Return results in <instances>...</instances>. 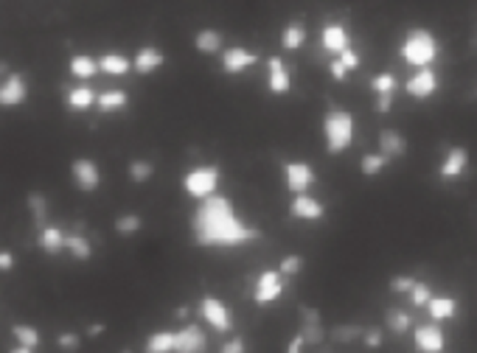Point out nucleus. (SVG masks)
Here are the masks:
<instances>
[{
  "instance_id": "49530a36",
  "label": "nucleus",
  "mask_w": 477,
  "mask_h": 353,
  "mask_svg": "<svg viewBox=\"0 0 477 353\" xmlns=\"http://www.w3.org/2000/svg\"><path fill=\"white\" fill-rule=\"evenodd\" d=\"M393 95H396V93H379V95H377V112H379V115H387V112H390Z\"/></svg>"
},
{
  "instance_id": "09e8293b",
  "label": "nucleus",
  "mask_w": 477,
  "mask_h": 353,
  "mask_svg": "<svg viewBox=\"0 0 477 353\" xmlns=\"http://www.w3.org/2000/svg\"><path fill=\"white\" fill-rule=\"evenodd\" d=\"M14 266V255L9 250H0V272H11Z\"/></svg>"
},
{
  "instance_id": "423d86ee",
  "label": "nucleus",
  "mask_w": 477,
  "mask_h": 353,
  "mask_svg": "<svg viewBox=\"0 0 477 353\" xmlns=\"http://www.w3.org/2000/svg\"><path fill=\"white\" fill-rule=\"evenodd\" d=\"M199 317L219 334H228L234 328V311L225 300H219L216 295H205L199 300Z\"/></svg>"
},
{
  "instance_id": "f8f14e48",
  "label": "nucleus",
  "mask_w": 477,
  "mask_h": 353,
  "mask_svg": "<svg viewBox=\"0 0 477 353\" xmlns=\"http://www.w3.org/2000/svg\"><path fill=\"white\" fill-rule=\"evenodd\" d=\"M267 90L273 95H286L292 90V73H289V68H286L281 56L267 59Z\"/></svg>"
},
{
  "instance_id": "39448f33",
  "label": "nucleus",
  "mask_w": 477,
  "mask_h": 353,
  "mask_svg": "<svg viewBox=\"0 0 477 353\" xmlns=\"http://www.w3.org/2000/svg\"><path fill=\"white\" fill-rule=\"evenodd\" d=\"M284 295V272L281 269H261L253 286V303L258 306H270L276 300H281Z\"/></svg>"
},
{
  "instance_id": "72a5a7b5",
  "label": "nucleus",
  "mask_w": 477,
  "mask_h": 353,
  "mask_svg": "<svg viewBox=\"0 0 477 353\" xmlns=\"http://www.w3.org/2000/svg\"><path fill=\"white\" fill-rule=\"evenodd\" d=\"M303 337H306V342L309 345H320L326 337H329V331L323 328V322L320 320H300V328H298Z\"/></svg>"
},
{
  "instance_id": "603ef678",
  "label": "nucleus",
  "mask_w": 477,
  "mask_h": 353,
  "mask_svg": "<svg viewBox=\"0 0 477 353\" xmlns=\"http://www.w3.org/2000/svg\"><path fill=\"white\" fill-rule=\"evenodd\" d=\"M101 331H104V325H90V328H88V334H90V337H98Z\"/></svg>"
},
{
  "instance_id": "5701e85b",
  "label": "nucleus",
  "mask_w": 477,
  "mask_h": 353,
  "mask_svg": "<svg viewBox=\"0 0 477 353\" xmlns=\"http://www.w3.org/2000/svg\"><path fill=\"white\" fill-rule=\"evenodd\" d=\"M427 311L432 320H438V322H446V320H452L455 314H458V300L455 297H449V295H432L427 303Z\"/></svg>"
},
{
  "instance_id": "cd10ccee",
  "label": "nucleus",
  "mask_w": 477,
  "mask_h": 353,
  "mask_svg": "<svg viewBox=\"0 0 477 353\" xmlns=\"http://www.w3.org/2000/svg\"><path fill=\"white\" fill-rule=\"evenodd\" d=\"M98 65H101V73H110V76H127L132 70V62L121 53H104L98 56Z\"/></svg>"
},
{
  "instance_id": "c03bdc74",
  "label": "nucleus",
  "mask_w": 477,
  "mask_h": 353,
  "mask_svg": "<svg viewBox=\"0 0 477 353\" xmlns=\"http://www.w3.org/2000/svg\"><path fill=\"white\" fill-rule=\"evenodd\" d=\"M337 59H340V62H342L348 70H357V68H360V62H362V56H360L354 48H345V51H342Z\"/></svg>"
},
{
  "instance_id": "f704fd0d",
  "label": "nucleus",
  "mask_w": 477,
  "mask_h": 353,
  "mask_svg": "<svg viewBox=\"0 0 477 353\" xmlns=\"http://www.w3.org/2000/svg\"><path fill=\"white\" fill-rule=\"evenodd\" d=\"M11 337H14L17 342H23V345H31L34 351L40 348V331H37L34 325H23V322H14V325H11Z\"/></svg>"
},
{
  "instance_id": "6ab92c4d",
  "label": "nucleus",
  "mask_w": 477,
  "mask_h": 353,
  "mask_svg": "<svg viewBox=\"0 0 477 353\" xmlns=\"http://www.w3.org/2000/svg\"><path fill=\"white\" fill-rule=\"evenodd\" d=\"M163 62H166V56H163V51H160V48H154V45H143L141 51L135 53L132 68H135V73L149 76V73L160 70V68H163Z\"/></svg>"
},
{
  "instance_id": "6e6552de",
  "label": "nucleus",
  "mask_w": 477,
  "mask_h": 353,
  "mask_svg": "<svg viewBox=\"0 0 477 353\" xmlns=\"http://www.w3.org/2000/svg\"><path fill=\"white\" fill-rule=\"evenodd\" d=\"M70 174H73V182L82 194H93L101 185V172H98V163L90 160V157H76L70 163Z\"/></svg>"
},
{
  "instance_id": "1a4fd4ad",
  "label": "nucleus",
  "mask_w": 477,
  "mask_h": 353,
  "mask_svg": "<svg viewBox=\"0 0 477 353\" xmlns=\"http://www.w3.org/2000/svg\"><path fill=\"white\" fill-rule=\"evenodd\" d=\"M413 342H416V348H419L421 353H444V348H446V337H444L441 322L432 320V322L419 325V328L413 331Z\"/></svg>"
},
{
  "instance_id": "412c9836",
  "label": "nucleus",
  "mask_w": 477,
  "mask_h": 353,
  "mask_svg": "<svg viewBox=\"0 0 477 353\" xmlns=\"http://www.w3.org/2000/svg\"><path fill=\"white\" fill-rule=\"evenodd\" d=\"M309 40V31H306V26L300 23V20H292V23H286L284 31H281V48H284L286 53H292V51H300L303 45Z\"/></svg>"
},
{
  "instance_id": "7c9ffc66",
  "label": "nucleus",
  "mask_w": 477,
  "mask_h": 353,
  "mask_svg": "<svg viewBox=\"0 0 477 353\" xmlns=\"http://www.w3.org/2000/svg\"><path fill=\"white\" fill-rule=\"evenodd\" d=\"M95 95L93 90L90 88H73V90H68V107L70 110H76V112H85V110H90L95 104Z\"/></svg>"
},
{
  "instance_id": "ea45409f",
  "label": "nucleus",
  "mask_w": 477,
  "mask_h": 353,
  "mask_svg": "<svg viewBox=\"0 0 477 353\" xmlns=\"http://www.w3.org/2000/svg\"><path fill=\"white\" fill-rule=\"evenodd\" d=\"M413 286H416V278H410V275H396V278H390V292H393V295H410Z\"/></svg>"
},
{
  "instance_id": "4be33fe9",
  "label": "nucleus",
  "mask_w": 477,
  "mask_h": 353,
  "mask_svg": "<svg viewBox=\"0 0 477 353\" xmlns=\"http://www.w3.org/2000/svg\"><path fill=\"white\" fill-rule=\"evenodd\" d=\"M68 70H70V76H76V79H82V82H90L95 73L101 70V65H98V59H93L90 53H76V56H70Z\"/></svg>"
},
{
  "instance_id": "c85d7f7f",
  "label": "nucleus",
  "mask_w": 477,
  "mask_h": 353,
  "mask_svg": "<svg viewBox=\"0 0 477 353\" xmlns=\"http://www.w3.org/2000/svg\"><path fill=\"white\" fill-rule=\"evenodd\" d=\"M384 325H387L390 334L404 337V334L410 331V325H413V317H410L404 309H387L384 311Z\"/></svg>"
},
{
  "instance_id": "4468645a",
  "label": "nucleus",
  "mask_w": 477,
  "mask_h": 353,
  "mask_svg": "<svg viewBox=\"0 0 477 353\" xmlns=\"http://www.w3.org/2000/svg\"><path fill=\"white\" fill-rule=\"evenodd\" d=\"M28 98V82L23 73H9L0 88V104L3 107H20Z\"/></svg>"
},
{
  "instance_id": "e433bc0d",
  "label": "nucleus",
  "mask_w": 477,
  "mask_h": 353,
  "mask_svg": "<svg viewBox=\"0 0 477 353\" xmlns=\"http://www.w3.org/2000/svg\"><path fill=\"white\" fill-rule=\"evenodd\" d=\"M112 227H115L118 236H135L143 227V219L138 214H124V216H118V219L112 221Z\"/></svg>"
},
{
  "instance_id": "473e14b6",
  "label": "nucleus",
  "mask_w": 477,
  "mask_h": 353,
  "mask_svg": "<svg viewBox=\"0 0 477 353\" xmlns=\"http://www.w3.org/2000/svg\"><path fill=\"white\" fill-rule=\"evenodd\" d=\"M393 160L387 157V154H365L362 160H360V172H362V176H377V174H382L387 166H390Z\"/></svg>"
},
{
  "instance_id": "8fccbe9b",
  "label": "nucleus",
  "mask_w": 477,
  "mask_h": 353,
  "mask_svg": "<svg viewBox=\"0 0 477 353\" xmlns=\"http://www.w3.org/2000/svg\"><path fill=\"white\" fill-rule=\"evenodd\" d=\"M303 345H306V337H303V334L298 331V334H295V339H292V342L286 345V351H289V353H298L300 348H303Z\"/></svg>"
},
{
  "instance_id": "20e7f679",
  "label": "nucleus",
  "mask_w": 477,
  "mask_h": 353,
  "mask_svg": "<svg viewBox=\"0 0 477 353\" xmlns=\"http://www.w3.org/2000/svg\"><path fill=\"white\" fill-rule=\"evenodd\" d=\"M219 179H222V169H219L216 163H208V166L191 169L189 174L183 176V188H186V194L194 196V199H205V196L216 194Z\"/></svg>"
},
{
  "instance_id": "f3484780",
  "label": "nucleus",
  "mask_w": 477,
  "mask_h": 353,
  "mask_svg": "<svg viewBox=\"0 0 477 353\" xmlns=\"http://www.w3.org/2000/svg\"><path fill=\"white\" fill-rule=\"evenodd\" d=\"M320 40H323V48L334 53V56H340L345 48H351V37H348V28L342 26V23H326L323 26V34H320Z\"/></svg>"
},
{
  "instance_id": "a19ab883",
  "label": "nucleus",
  "mask_w": 477,
  "mask_h": 353,
  "mask_svg": "<svg viewBox=\"0 0 477 353\" xmlns=\"http://www.w3.org/2000/svg\"><path fill=\"white\" fill-rule=\"evenodd\" d=\"M278 269L284 272L286 278H295V275L303 272V258H300V255H284L281 264H278Z\"/></svg>"
},
{
  "instance_id": "7ed1b4c3",
  "label": "nucleus",
  "mask_w": 477,
  "mask_h": 353,
  "mask_svg": "<svg viewBox=\"0 0 477 353\" xmlns=\"http://www.w3.org/2000/svg\"><path fill=\"white\" fill-rule=\"evenodd\" d=\"M323 135H326V152L332 157L348 152L354 143V115L348 110H329L323 118Z\"/></svg>"
},
{
  "instance_id": "2f4dec72",
  "label": "nucleus",
  "mask_w": 477,
  "mask_h": 353,
  "mask_svg": "<svg viewBox=\"0 0 477 353\" xmlns=\"http://www.w3.org/2000/svg\"><path fill=\"white\" fill-rule=\"evenodd\" d=\"M127 174H130V179H132L135 185H143V182H149V179L154 176V163H152V160H143V157L130 160Z\"/></svg>"
},
{
  "instance_id": "c756f323",
  "label": "nucleus",
  "mask_w": 477,
  "mask_h": 353,
  "mask_svg": "<svg viewBox=\"0 0 477 353\" xmlns=\"http://www.w3.org/2000/svg\"><path fill=\"white\" fill-rule=\"evenodd\" d=\"M26 205H28V211H31V219L37 224V230L40 227H46V219H48V199L46 194H40V191H31L28 196H26Z\"/></svg>"
},
{
  "instance_id": "9d476101",
  "label": "nucleus",
  "mask_w": 477,
  "mask_h": 353,
  "mask_svg": "<svg viewBox=\"0 0 477 353\" xmlns=\"http://www.w3.org/2000/svg\"><path fill=\"white\" fill-rule=\"evenodd\" d=\"M404 93L416 101H424L429 95L438 93V73L429 70V68H419L407 82H404Z\"/></svg>"
},
{
  "instance_id": "f03ea898",
  "label": "nucleus",
  "mask_w": 477,
  "mask_h": 353,
  "mask_svg": "<svg viewBox=\"0 0 477 353\" xmlns=\"http://www.w3.org/2000/svg\"><path fill=\"white\" fill-rule=\"evenodd\" d=\"M402 59L413 68H429L438 59V40L429 28H410L402 40Z\"/></svg>"
},
{
  "instance_id": "9b49d317",
  "label": "nucleus",
  "mask_w": 477,
  "mask_h": 353,
  "mask_svg": "<svg viewBox=\"0 0 477 353\" xmlns=\"http://www.w3.org/2000/svg\"><path fill=\"white\" fill-rule=\"evenodd\" d=\"M289 216L298 221H320L326 216V205L309 194H295V199L289 202Z\"/></svg>"
},
{
  "instance_id": "a878e982",
  "label": "nucleus",
  "mask_w": 477,
  "mask_h": 353,
  "mask_svg": "<svg viewBox=\"0 0 477 353\" xmlns=\"http://www.w3.org/2000/svg\"><path fill=\"white\" fill-rule=\"evenodd\" d=\"M222 34L216 31V28H202L196 37H194V48L202 53V56H214V53H219V48H222Z\"/></svg>"
},
{
  "instance_id": "58836bf2",
  "label": "nucleus",
  "mask_w": 477,
  "mask_h": 353,
  "mask_svg": "<svg viewBox=\"0 0 477 353\" xmlns=\"http://www.w3.org/2000/svg\"><path fill=\"white\" fill-rule=\"evenodd\" d=\"M429 297H432V289H429L427 280H416V286H413V292H410V300H413V306L424 309V306L429 303Z\"/></svg>"
},
{
  "instance_id": "bb28decb",
  "label": "nucleus",
  "mask_w": 477,
  "mask_h": 353,
  "mask_svg": "<svg viewBox=\"0 0 477 353\" xmlns=\"http://www.w3.org/2000/svg\"><path fill=\"white\" fill-rule=\"evenodd\" d=\"M146 351L149 353H172L177 351V331H154L146 339Z\"/></svg>"
},
{
  "instance_id": "c9c22d12",
  "label": "nucleus",
  "mask_w": 477,
  "mask_h": 353,
  "mask_svg": "<svg viewBox=\"0 0 477 353\" xmlns=\"http://www.w3.org/2000/svg\"><path fill=\"white\" fill-rule=\"evenodd\" d=\"M362 328L360 325H354V322H348V325H337V328H332V337L334 342H340V345H351V342H357V339H362Z\"/></svg>"
},
{
  "instance_id": "393cba45",
  "label": "nucleus",
  "mask_w": 477,
  "mask_h": 353,
  "mask_svg": "<svg viewBox=\"0 0 477 353\" xmlns=\"http://www.w3.org/2000/svg\"><path fill=\"white\" fill-rule=\"evenodd\" d=\"M65 250H68L76 261H90V258H93V247H90V241L85 238L82 227H76L73 233H68V238H65Z\"/></svg>"
},
{
  "instance_id": "3c124183",
  "label": "nucleus",
  "mask_w": 477,
  "mask_h": 353,
  "mask_svg": "<svg viewBox=\"0 0 477 353\" xmlns=\"http://www.w3.org/2000/svg\"><path fill=\"white\" fill-rule=\"evenodd\" d=\"M174 317H177V320H183V317H189V306H180V309H174Z\"/></svg>"
},
{
  "instance_id": "4c0bfd02",
  "label": "nucleus",
  "mask_w": 477,
  "mask_h": 353,
  "mask_svg": "<svg viewBox=\"0 0 477 353\" xmlns=\"http://www.w3.org/2000/svg\"><path fill=\"white\" fill-rule=\"evenodd\" d=\"M399 88V79L393 76V73H377L374 79H371V90L379 95V93H396Z\"/></svg>"
},
{
  "instance_id": "dca6fc26",
  "label": "nucleus",
  "mask_w": 477,
  "mask_h": 353,
  "mask_svg": "<svg viewBox=\"0 0 477 353\" xmlns=\"http://www.w3.org/2000/svg\"><path fill=\"white\" fill-rule=\"evenodd\" d=\"M65 238H68V233L59 224H46L37 230V247L48 255H59L65 250Z\"/></svg>"
},
{
  "instance_id": "37998d69",
  "label": "nucleus",
  "mask_w": 477,
  "mask_h": 353,
  "mask_svg": "<svg viewBox=\"0 0 477 353\" xmlns=\"http://www.w3.org/2000/svg\"><path fill=\"white\" fill-rule=\"evenodd\" d=\"M362 345L365 348H371V351H377V348H382V328H365V334H362Z\"/></svg>"
},
{
  "instance_id": "2eb2a0df",
  "label": "nucleus",
  "mask_w": 477,
  "mask_h": 353,
  "mask_svg": "<svg viewBox=\"0 0 477 353\" xmlns=\"http://www.w3.org/2000/svg\"><path fill=\"white\" fill-rule=\"evenodd\" d=\"M258 62V56L253 53V51H247V48H241V45H234V48H228L225 53H222V70L228 73V76H238V73H244L247 68H253Z\"/></svg>"
},
{
  "instance_id": "b1692460",
  "label": "nucleus",
  "mask_w": 477,
  "mask_h": 353,
  "mask_svg": "<svg viewBox=\"0 0 477 353\" xmlns=\"http://www.w3.org/2000/svg\"><path fill=\"white\" fill-rule=\"evenodd\" d=\"M127 104H130L127 90H104V93H98V98H95V107H98L101 115L118 112V110H124Z\"/></svg>"
},
{
  "instance_id": "aec40b11",
  "label": "nucleus",
  "mask_w": 477,
  "mask_h": 353,
  "mask_svg": "<svg viewBox=\"0 0 477 353\" xmlns=\"http://www.w3.org/2000/svg\"><path fill=\"white\" fill-rule=\"evenodd\" d=\"M377 140H379V152L387 154L390 160H396V157H402L407 152V137L399 130H382Z\"/></svg>"
},
{
  "instance_id": "79ce46f5",
  "label": "nucleus",
  "mask_w": 477,
  "mask_h": 353,
  "mask_svg": "<svg viewBox=\"0 0 477 353\" xmlns=\"http://www.w3.org/2000/svg\"><path fill=\"white\" fill-rule=\"evenodd\" d=\"M56 345H59L62 351H76V348L82 345V339H79V334L65 331V334H59V337H56Z\"/></svg>"
},
{
  "instance_id": "de8ad7c7",
  "label": "nucleus",
  "mask_w": 477,
  "mask_h": 353,
  "mask_svg": "<svg viewBox=\"0 0 477 353\" xmlns=\"http://www.w3.org/2000/svg\"><path fill=\"white\" fill-rule=\"evenodd\" d=\"M244 348H247V345H244V339H241V337H234L231 342H222V348H219V351L222 353H244Z\"/></svg>"
},
{
  "instance_id": "ddd939ff",
  "label": "nucleus",
  "mask_w": 477,
  "mask_h": 353,
  "mask_svg": "<svg viewBox=\"0 0 477 353\" xmlns=\"http://www.w3.org/2000/svg\"><path fill=\"white\" fill-rule=\"evenodd\" d=\"M466 169H469V152L463 146H452L438 166V176L441 179H458V176L466 174Z\"/></svg>"
},
{
  "instance_id": "a211bd4d",
  "label": "nucleus",
  "mask_w": 477,
  "mask_h": 353,
  "mask_svg": "<svg viewBox=\"0 0 477 353\" xmlns=\"http://www.w3.org/2000/svg\"><path fill=\"white\" fill-rule=\"evenodd\" d=\"M208 337H205V331L196 325V322H189L186 328H180L177 331V353H199L205 351V342Z\"/></svg>"
},
{
  "instance_id": "f257e3e1",
  "label": "nucleus",
  "mask_w": 477,
  "mask_h": 353,
  "mask_svg": "<svg viewBox=\"0 0 477 353\" xmlns=\"http://www.w3.org/2000/svg\"><path fill=\"white\" fill-rule=\"evenodd\" d=\"M191 233L196 247H241L261 238V230L238 219L234 199L222 194H211L199 199L194 216H191Z\"/></svg>"
},
{
  "instance_id": "0eeeda50",
  "label": "nucleus",
  "mask_w": 477,
  "mask_h": 353,
  "mask_svg": "<svg viewBox=\"0 0 477 353\" xmlns=\"http://www.w3.org/2000/svg\"><path fill=\"white\" fill-rule=\"evenodd\" d=\"M284 176H286V188H289V194H306V191L318 182L315 169H312L306 160L284 163Z\"/></svg>"
},
{
  "instance_id": "a18cd8bd",
  "label": "nucleus",
  "mask_w": 477,
  "mask_h": 353,
  "mask_svg": "<svg viewBox=\"0 0 477 353\" xmlns=\"http://www.w3.org/2000/svg\"><path fill=\"white\" fill-rule=\"evenodd\" d=\"M348 73H351V70H348L340 59H334L332 65H329V76H332L334 82H345V79H348Z\"/></svg>"
}]
</instances>
